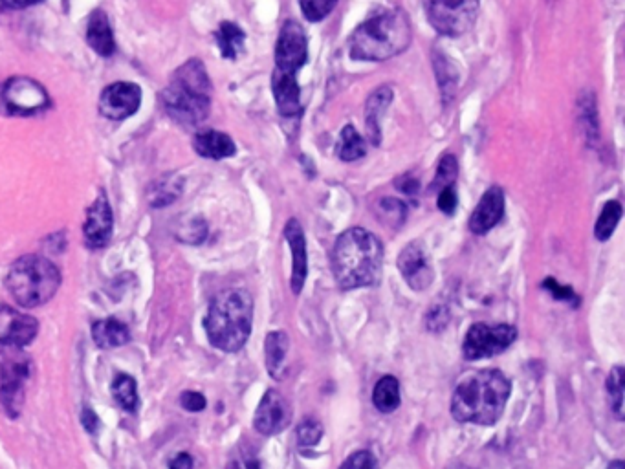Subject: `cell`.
Instances as JSON below:
<instances>
[{"instance_id":"cell-1","label":"cell","mask_w":625,"mask_h":469,"mask_svg":"<svg viewBox=\"0 0 625 469\" xmlns=\"http://www.w3.org/2000/svg\"><path fill=\"white\" fill-rule=\"evenodd\" d=\"M384 246L371 231H343L332 250V272L343 290L373 286L382 277Z\"/></svg>"},{"instance_id":"cell-2","label":"cell","mask_w":625,"mask_h":469,"mask_svg":"<svg viewBox=\"0 0 625 469\" xmlns=\"http://www.w3.org/2000/svg\"><path fill=\"white\" fill-rule=\"evenodd\" d=\"M512 385L501 371L475 372L455 389L451 415L461 424L494 426L503 416Z\"/></svg>"},{"instance_id":"cell-3","label":"cell","mask_w":625,"mask_h":469,"mask_svg":"<svg viewBox=\"0 0 625 469\" xmlns=\"http://www.w3.org/2000/svg\"><path fill=\"white\" fill-rule=\"evenodd\" d=\"M211 81L204 63L193 57L176 70L162 94L169 118L184 127H197L211 110Z\"/></svg>"},{"instance_id":"cell-4","label":"cell","mask_w":625,"mask_h":469,"mask_svg":"<svg viewBox=\"0 0 625 469\" xmlns=\"http://www.w3.org/2000/svg\"><path fill=\"white\" fill-rule=\"evenodd\" d=\"M253 299L241 288L224 290L213 297L206 316L209 343L222 352H239L252 334Z\"/></svg>"},{"instance_id":"cell-5","label":"cell","mask_w":625,"mask_h":469,"mask_svg":"<svg viewBox=\"0 0 625 469\" xmlns=\"http://www.w3.org/2000/svg\"><path fill=\"white\" fill-rule=\"evenodd\" d=\"M411 37L413 28L406 11H385L352 33L351 57L356 61H387L406 52Z\"/></svg>"},{"instance_id":"cell-6","label":"cell","mask_w":625,"mask_h":469,"mask_svg":"<svg viewBox=\"0 0 625 469\" xmlns=\"http://www.w3.org/2000/svg\"><path fill=\"white\" fill-rule=\"evenodd\" d=\"M61 286V272L54 262L41 255H24L11 264L6 288L17 305L24 308L48 303Z\"/></svg>"},{"instance_id":"cell-7","label":"cell","mask_w":625,"mask_h":469,"mask_svg":"<svg viewBox=\"0 0 625 469\" xmlns=\"http://www.w3.org/2000/svg\"><path fill=\"white\" fill-rule=\"evenodd\" d=\"M32 376V360L19 347H2L0 354V405L6 415H21L26 400V383Z\"/></svg>"},{"instance_id":"cell-8","label":"cell","mask_w":625,"mask_h":469,"mask_svg":"<svg viewBox=\"0 0 625 469\" xmlns=\"http://www.w3.org/2000/svg\"><path fill=\"white\" fill-rule=\"evenodd\" d=\"M48 107V92L30 77H11L0 87V114L30 118L43 114Z\"/></svg>"},{"instance_id":"cell-9","label":"cell","mask_w":625,"mask_h":469,"mask_svg":"<svg viewBox=\"0 0 625 469\" xmlns=\"http://www.w3.org/2000/svg\"><path fill=\"white\" fill-rule=\"evenodd\" d=\"M477 11L479 0H426L429 24L448 37L468 32L477 19Z\"/></svg>"},{"instance_id":"cell-10","label":"cell","mask_w":625,"mask_h":469,"mask_svg":"<svg viewBox=\"0 0 625 469\" xmlns=\"http://www.w3.org/2000/svg\"><path fill=\"white\" fill-rule=\"evenodd\" d=\"M517 338L516 327L512 325H486L475 323L462 343L464 360L477 361L503 354Z\"/></svg>"},{"instance_id":"cell-11","label":"cell","mask_w":625,"mask_h":469,"mask_svg":"<svg viewBox=\"0 0 625 469\" xmlns=\"http://www.w3.org/2000/svg\"><path fill=\"white\" fill-rule=\"evenodd\" d=\"M307 57V33L299 22H285L275 46V70L297 74V70L307 63Z\"/></svg>"},{"instance_id":"cell-12","label":"cell","mask_w":625,"mask_h":469,"mask_svg":"<svg viewBox=\"0 0 625 469\" xmlns=\"http://www.w3.org/2000/svg\"><path fill=\"white\" fill-rule=\"evenodd\" d=\"M142 105V88L136 83L118 81L112 83L101 92L99 98V112L101 116L112 121H121L131 118Z\"/></svg>"},{"instance_id":"cell-13","label":"cell","mask_w":625,"mask_h":469,"mask_svg":"<svg viewBox=\"0 0 625 469\" xmlns=\"http://www.w3.org/2000/svg\"><path fill=\"white\" fill-rule=\"evenodd\" d=\"M290 422H292V411L285 396L274 389L264 394L253 416L255 429L264 437H274L281 431H285Z\"/></svg>"},{"instance_id":"cell-14","label":"cell","mask_w":625,"mask_h":469,"mask_svg":"<svg viewBox=\"0 0 625 469\" xmlns=\"http://www.w3.org/2000/svg\"><path fill=\"white\" fill-rule=\"evenodd\" d=\"M39 332L37 319L8 305H0V347H26Z\"/></svg>"},{"instance_id":"cell-15","label":"cell","mask_w":625,"mask_h":469,"mask_svg":"<svg viewBox=\"0 0 625 469\" xmlns=\"http://www.w3.org/2000/svg\"><path fill=\"white\" fill-rule=\"evenodd\" d=\"M398 270L402 273V277L406 279V283L422 292L426 290L431 281H433V268L429 262L426 248L422 246L420 240H415L411 244H407L404 250L398 255Z\"/></svg>"},{"instance_id":"cell-16","label":"cell","mask_w":625,"mask_h":469,"mask_svg":"<svg viewBox=\"0 0 625 469\" xmlns=\"http://www.w3.org/2000/svg\"><path fill=\"white\" fill-rule=\"evenodd\" d=\"M112 228H114V217H112L109 198L105 193H99L96 202L87 211V220L83 226L85 244L90 250L105 248L112 237Z\"/></svg>"},{"instance_id":"cell-17","label":"cell","mask_w":625,"mask_h":469,"mask_svg":"<svg viewBox=\"0 0 625 469\" xmlns=\"http://www.w3.org/2000/svg\"><path fill=\"white\" fill-rule=\"evenodd\" d=\"M505 215V193L501 187H490L484 193L477 208L470 217V230L475 235H484L499 224Z\"/></svg>"},{"instance_id":"cell-18","label":"cell","mask_w":625,"mask_h":469,"mask_svg":"<svg viewBox=\"0 0 625 469\" xmlns=\"http://www.w3.org/2000/svg\"><path fill=\"white\" fill-rule=\"evenodd\" d=\"M285 239L292 250V290L301 294L308 275L307 239L299 220L290 219L285 226Z\"/></svg>"},{"instance_id":"cell-19","label":"cell","mask_w":625,"mask_h":469,"mask_svg":"<svg viewBox=\"0 0 625 469\" xmlns=\"http://www.w3.org/2000/svg\"><path fill=\"white\" fill-rule=\"evenodd\" d=\"M272 92H274L277 109L285 118H296L301 114V90L297 83L296 74H288L275 70L272 77Z\"/></svg>"},{"instance_id":"cell-20","label":"cell","mask_w":625,"mask_h":469,"mask_svg":"<svg viewBox=\"0 0 625 469\" xmlns=\"http://www.w3.org/2000/svg\"><path fill=\"white\" fill-rule=\"evenodd\" d=\"M391 101H393V88L389 87L376 88L367 99L365 125H367V136L373 145L382 143V121Z\"/></svg>"},{"instance_id":"cell-21","label":"cell","mask_w":625,"mask_h":469,"mask_svg":"<svg viewBox=\"0 0 625 469\" xmlns=\"http://www.w3.org/2000/svg\"><path fill=\"white\" fill-rule=\"evenodd\" d=\"M193 147L200 156L209 158V160H224L230 158L237 153L235 142L231 140L228 134L215 131V129H204L198 131L193 138Z\"/></svg>"},{"instance_id":"cell-22","label":"cell","mask_w":625,"mask_h":469,"mask_svg":"<svg viewBox=\"0 0 625 469\" xmlns=\"http://www.w3.org/2000/svg\"><path fill=\"white\" fill-rule=\"evenodd\" d=\"M87 43L101 57H110V55L116 52L114 33H112V28H110L107 13L96 10L90 15L87 26Z\"/></svg>"},{"instance_id":"cell-23","label":"cell","mask_w":625,"mask_h":469,"mask_svg":"<svg viewBox=\"0 0 625 469\" xmlns=\"http://www.w3.org/2000/svg\"><path fill=\"white\" fill-rule=\"evenodd\" d=\"M288 349L290 339L285 332H270L264 343V356H266V369L274 380H283L286 374V361H288Z\"/></svg>"},{"instance_id":"cell-24","label":"cell","mask_w":625,"mask_h":469,"mask_svg":"<svg viewBox=\"0 0 625 469\" xmlns=\"http://www.w3.org/2000/svg\"><path fill=\"white\" fill-rule=\"evenodd\" d=\"M92 338L99 349H116L131 341V330L125 323L109 317V319H101L98 323H94Z\"/></svg>"},{"instance_id":"cell-25","label":"cell","mask_w":625,"mask_h":469,"mask_svg":"<svg viewBox=\"0 0 625 469\" xmlns=\"http://www.w3.org/2000/svg\"><path fill=\"white\" fill-rule=\"evenodd\" d=\"M184 191V178L176 173L171 175L160 176L156 182L149 187V204L153 208H167L171 204H175Z\"/></svg>"},{"instance_id":"cell-26","label":"cell","mask_w":625,"mask_h":469,"mask_svg":"<svg viewBox=\"0 0 625 469\" xmlns=\"http://www.w3.org/2000/svg\"><path fill=\"white\" fill-rule=\"evenodd\" d=\"M215 39L219 44L220 54L226 59H237L244 50V41H246V33L242 32L241 26H237L235 22H222L219 30L215 33Z\"/></svg>"},{"instance_id":"cell-27","label":"cell","mask_w":625,"mask_h":469,"mask_svg":"<svg viewBox=\"0 0 625 469\" xmlns=\"http://www.w3.org/2000/svg\"><path fill=\"white\" fill-rule=\"evenodd\" d=\"M373 404L380 413H393L400 407V383L395 376H384L374 385Z\"/></svg>"},{"instance_id":"cell-28","label":"cell","mask_w":625,"mask_h":469,"mask_svg":"<svg viewBox=\"0 0 625 469\" xmlns=\"http://www.w3.org/2000/svg\"><path fill=\"white\" fill-rule=\"evenodd\" d=\"M112 396L116 402L129 413H134L138 407V385L129 374H118L112 382Z\"/></svg>"},{"instance_id":"cell-29","label":"cell","mask_w":625,"mask_h":469,"mask_svg":"<svg viewBox=\"0 0 625 469\" xmlns=\"http://www.w3.org/2000/svg\"><path fill=\"white\" fill-rule=\"evenodd\" d=\"M624 367L616 365L613 371L607 376V394H609V404L611 411L615 413L616 420H624Z\"/></svg>"},{"instance_id":"cell-30","label":"cell","mask_w":625,"mask_h":469,"mask_svg":"<svg viewBox=\"0 0 625 469\" xmlns=\"http://www.w3.org/2000/svg\"><path fill=\"white\" fill-rule=\"evenodd\" d=\"M367 153L365 149V140L360 136V132L356 131L352 125H347L343 131H341L340 147H338V154H340L343 162H354V160H360Z\"/></svg>"},{"instance_id":"cell-31","label":"cell","mask_w":625,"mask_h":469,"mask_svg":"<svg viewBox=\"0 0 625 469\" xmlns=\"http://www.w3.org/2000/svg\"><path fill=\"white\" fill-rule=\"evenodd\" d=\"M622 219V206L620 202H607L604 206V211L600 213V219L594 226V237L598 240H609L615 233L618 222Z\"/></svg>"},{"instance_id":"cell-32","label":"cell","mask_w":625,"mask_h":469,"mask_svg":"<svg viewBox=\"0 0 625 469\" xmlns=\"http://www.w3.org/2000/svg\"><path fill=\"white\" fill-rule=\"evenodd\" d=\"M435 70H437L440 88H442V94H444V101L450 103L453 96H455V90H457V72L453 70L448 57L440 54H437V59H435Z\"/></svg>"},{"instance_id":"cell-33","label":"cell","mask_w":625,"mask_h":469,"mask_svg":"<svg viewBox=\"0 0 625 469\" xmlns=\"http://www.w3.org/2000/svg\"><path fill=\"white\" fill-rule=\"evenodd\" d=\"M459 175V164H457V158L453 154H446L442 160H440L439 169H437V175L435 180L431 184V191H437L444 187L455 186V180Z\"/></svg>"},{"instance_id":"cell-34","label":"cell","mask_w":625,"mask_h":469,"mask_svg":"<svg viewBox=\"0 0 625 469\" xmlns=\"http://www.w3.org/2000/svg\"><path fill=\"white\" fill-rule=\"evenodd\" d=\"M208 237V224L202 219H189L182 222L180 230L176 233V239L186 244H200Z\"/></svg>"},{"instance_id":"cell-35","label":"cell","mask_w":625,"mask_h":469,"mask_svg":"<svg viewBox=\"0 0 625 469\" xmlns=\"http://www.w3.org/2000/svg\"><path fill=\"white\" fill-rule=\"evenodd\" d=\"M378 209H380V217L389 226H395L396 228V226L404 224V220H406V206L400 200H396V198H384L378 204Z\"/></svg>"},{"instance_id":"cell-36","label":"cell","mask_w":625,"mask_h":469,"mask_svg":"<svg viewBox=\"0 0 625 469\" xmlns=\"http://www.w3.org/2000/svg\"><path fill=\"white\" fill-rule=\"evenodd\" d=\"M338 0H299L303 15L310 22L323 21L336 8Z\"/></svg>"},{"instance_id":"cell-37","label":"cell","mask_w":625,"mask_h":469,"mask_svg":"<svg viewBox=\"0 0 625 469\" xmlns=\"http://www.w3.org/2000/svg\"><path fill=\"white\" fill-rule=\"evenodd\" d=\"M323 437V426L314 418H307L297 426V440L301 448H312L316 446Z\"/></svg>"},{"instance_id":"cell-38","label":"cell","mask_w":625,"mask_h":469,"mask_svg":"<svg viewBox=\"0 0 625 469\" xmlns=\"http://www.w3.org/2000/svg\"><path fill=\"white\" fill-rule=\"evenodd\" d=\"M580 109H582V123L585 127V134L598 138V120H596V105H594L593 94H585L580 98Z\"/></svg>"},{"instance_id":"cell-39","label":"cell","mask_w":625,"mask_h":469,"mask_svg":"<svg viewBox=\"0 0 625 469\" xmlns=\"http://www.w3.org/2000/svg\"><path fill=\"white\" fill-rule=\"evenodd\" d=\"M340 469H378V462L371 451L362 449L352 453L351 457L341 464Z\"/></svg>"},{"instance_id":"cell-40","label":"cell","mask_w":625,"mask_h":469,"mask_svg":"<svg viewBox=\"0 0 625 469\" xmlns=\"http://www.w3.org/2000/svg\"><path fill=\"white\" fill-rule=\"evenodd\" d=\"M228 469H261V462L257 459L255 451L250 448H242L231 457Z\"/></svg>"},{"instance_id":"cell-41","label":"cell","mask_w":625,"mask_h":469,"mask_svg":"<svg viewBox=\"0 0 625 469\" xmlns=\"http://www.w3.org/2000/svg\"><path fill=\"white\" fill-rule=\"evenodd\" d=\"M543 288H547L550 294L554 295L556 299H561V301H567V303H572L574 306H578L580 303V299H578V295L572 292L571 288H567V286H561L558 284L556 279H552L549 277L545 283H543Z\"/></svg>"},{"instance_id":"cell-42","label":"cell","mask_w":625,"mask_h":469,"mask_svg":"<svg viewBox=\"0 0 625 469\" xmlns=\"http://www.w3.org/2000/svg\"><path fill=\"white\" fill-rule=\"evenodd\" d=\"M437 202H439V208L442 213H446V215H453V213H455V209H457V204H459V197H457L455 186L440 189L439 200H437Z\"/></svg>"},{"instance_id":"cell-43","label":"cell","mask_w":625,"mask_h":469,"mask_svg":"<svg viewBox=\"0 0 625 469\" xmlns=\"http://www.w3.org/2000/svg\"><path fill=\"white\" fill-rule=\"evenodd\" d=\"M180 405L189 411V413H200L206 409V398L204 394L195 393V391H186V393L180 396Z\"/></svg>"},{"instance_id":"cell-44","label":"cell","mask_w":625,"mask_h":469,"mask_svg":"<svg viewBox=\"0 0 625 469\" xmlns=\"http://www.w3.org/2000/svg\"><path fill=\"white\" fill-rule=\"evenodd\" d=\"M81 424H83L87 433H90V435H96L101 422H99L98 415H96L92 409H88L87 407V409H83V413H81Z\"/></svg>"},{"instance_id":"cell-45","label":"cell","mask_w":625,"mask_h":469,"mask_svg":"<svg viewBox=\"0 0 625 469\" xmlns=\"http://www.w3.org/2000/svg\"><path fill=\"white\" fill-rule=\"evenodd\" d=\"M169 469H193V459L189 453H178L175 459L171 460Z\"/></svg>"},{"instance_id":"cell-46","label":"cell","mask_w":625,"mask_h":469,"mask_svg":"<svg viewBox=\"0 0 625 469\" xmlns=\"http://www.w3.org/2000/svg\"><path fill=\"white\" fill-rule=\"evenodd\" d=\"M39 2H41V0H0L2 6L11 8V10H24V8H30V6L39 4Z\"/></svg>"},{"instance_id":"cell-47","label":"cell","mask_w":625,"mask_h":469,"mask_svg":"<svg viewBox=\"0 0 625 469\" xmlns=\"http://www.w3.org/2000/svg\"><path fill=\"white\" fill-rule=\"evenodd\" d=\"M396 186H398V189H400L402 193H407V195L417 193L418 189L417 180H413V178H409V176H402V180H398Z\"/></svg>"},{"instance_id":"cell-48","label":"cell","mask_w":625,"mask_h":469,"mask_svg":"<svg viewBox=\"0 0 625 469\" xmlns=\"http://www.w3.org/2000/svg\"><path fill=\"white\" fill-rule=\"evenodd\" d=\"M609 469H625L624 462H622V460H615V462L609 466Z\"/></svg>"}]
</instances>
